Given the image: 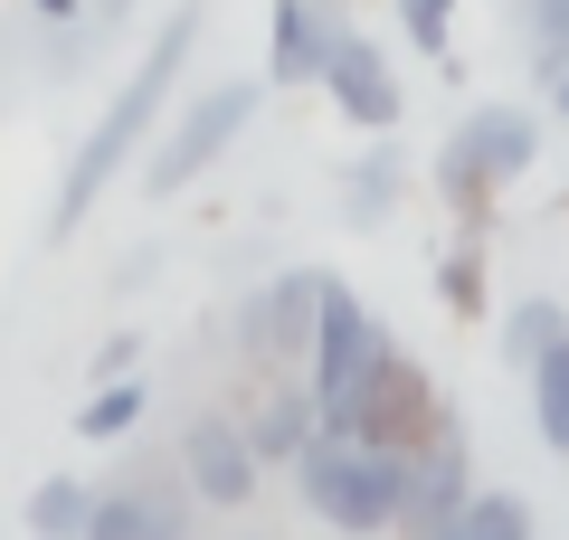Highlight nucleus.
<instances>
[{
    "label": "nucleus",
    "mask_w": 569,
    "mask_h": 540,
    "mask_svg": "<svg viewBox=\"0 0 569 540\" xmlns=\"http://www.w3.org/2000/svg\"><path fill=\"white\" fill-rule=\"evenodd\" d=\"M437 303H447V313H493V284H485V247H475V228L456 247H437Z\"/></svg>",
    "instance_id": "obj_18"
},
{
    "label": "nucleus",
    "mask_w": 569,
    "mask_h": 540,
    "mask_svg": "<svg viewBox=\"0 0 569 540\" xmlns=\"http://www.w3.org/2000/svg\"><path fill=\"white\" fill-rule=\"evenodd\" d=\"M389 10H399V39L418 48L427 67H437V77H456V0H389Z\"/></svg>",
    "instance_id": "obj_19"
},
{
    "label": "nucleus",
    "mask_w": 569,
    "mask_h": 540,
    "mask_svg": "<svg viewBox=\"0 0 569 540\" xmlns=\"http://www.w3.org/2000/svg\"><path fill=\"white\" fill-rule=\"evenodd\" d=\"M399 190H408V152L389 133H370V152L342 171V228H380L399 219Z\"/></svg>",
    "instance_id": "obj_14"
},
{
    "label": "nucleus",
    "mask_w": 569,
    "mask_h": 540,
    "mask_svg": "<svg viewBox=\"0 0 569 540\" xmlns=\"http://www.w3.org/2000/svg\"><path fill=\"white\" fill-rule=\"evenodd\" d=\"M142 418H152V380H142V370H133V380H96L86 408H77V437L86 446H123Z\"/></svg>",
    "instance_id": "obj_17"
},
{
    "label": "nucleus",
    "mask_w": 569,
    "mask_h": 540,
    "mask_svg": "<svg viewBox=\"0 0 569 540\" xmlns=\"http://www.w3.org/2000/svg\"><path fill=\"white\" fill-rule=\"evenodd\" d=\"M323 437V408H313L305 380H266V399L247 408V446H257V464H284L295 474V456Z\"/></svg>",
    "instance_id": "obj_13"
},
{
    "label": "nucleus",
    "mask_w": 569,
    "mask_h": 540,
    "mask_svg": "<svg viewBox=\"0 0 569 540\" xmlns=\"http://www.w3.org/2000/svg\"><path fill=\"white\" fill-rule=\"evenodd\" d=\"M323 96H332V114H342L351 133H399V114H408L399 67H389L361 29H342V48H332V67H323Z\"/></svg>",
    "instance_id": "obj_10"
},
{
    "label": "nucleus",
    "mask_w": 569,
    "mask_h": 540,
    "mask_svg": "<svg viewBox=\"0 0 569 540\" xmlns=\"http://www.w3.org/2000/svg\"><path fill=\"white\" fill-rule=\"evenodd\" d=\"M493 341H503V370H512V380H531V360H550V351L569 341V303H560V294L503 303V313H493Z\"/></svg>",
    "instance_id": "obj_15"
},
{
    "label": "nucleus",
    "mask_w": 569,
    "mask_h": 540,
    "mask_svg": "<svg viewBox=\"0 0 569 540\" xmlns=\"http://www.w3.org/2000/svg\"><path fill=\"white\" fill-rule=\"evenodd\" d=\"M86 521H96V483L86 474H39L20 502V531L29 540H86Z\"/></svg>",
    "instance_id": "obj_16"
},
{
    "label": "nucleus",
    "mask_w": 569,
    "mask_h": 540,
    "mask_svg": "<svg viewBox=\"0 0 569 540\" xmlns=\"http://www.w3.org/2000/svg\"><path fill=\"white\" fill-rule=\"evenodd\" d=\"M313 322H323V266H284V276H266L238 303V341H247V360H257L266 380H295L305 370Z\"/></svg>",
    "instance_id": "obj_7"
},
{
    "label": "nucleus",
    "mask_w": 569,
    "mask_h": 540,
    "mask_svg": "<svg viewBox=\"0 0 569 540\" xmlns=\"http://www.w3.org/2000/svg\"><path fill=\"white\" fill-rule=\"evenodd\" d=\"M447 540H531V502H522V493H493V483H485V493L456 512Z\"/></svg>",
    "instance_id": "obj_21"
},
{
    "label": "nucleus",
    "mask_w": 569,
    "mask_h": 540,
    "mask_svg": "<svg viewBox=\"0 0 569 540\" xmlns=\"http://www.w3.org/2000/svg\"><path fill=\"white\" fill-rule=\"evenodd\" d=\"M550 104H560V123H569V67H560V77H550Z\"/></svg>",
    "instance_id": "obj_23"
},
{
    "label": "nucleus",
    "mask_w": 569,
    "mask_h": 540,
    "mask_svg": "<svg viewBox=\"0 0 569 540\" xmlns=\"http://www.w3.org/2000/svg\"><path fill=\"white\" fill-rule=\"evenodd\" d=\"M456 408L437 399V380H427V360H408V351H389L380 370H370L361 389H351V408H332L323 427H342V437H361V446H389V456H418L437 427H447Z\"/></svg>",
    "instance_id": "obj_5"
},
{
    "label": "nucleus",
    "mask_w": 569,
    "mask_h": 540,
    "mask_svg": "<svg viewBox=\"0 0 569 540\" xmlns=\"http://www.w3.org/2000/svg\"><path fill=\"white\" fill-rule=\"evenodd\" d=\"M342 29L351 20L332 0H266V86H323Z\"/></svg>",
    "instance_id": "obj_11"
},
{
    "label": "nucleus",
    "mask_w": 569,
    "mask_h": 540,
    "mask_svg": "<svg viewBox=\"0 0 569 540\" xmlns=\"http://www.w3.org/2000/svg\"><path fill=\"white\" fill-rule=\"evenodd\" d=\"M531 161H541V123H531V104H466V123L437 142V200L466 209V228H485L493 200H503Z\"/></svg>",
    "instance_id": "obj_3"
},
{
    "label": "nucleus",
    "mask_w": 569,
    "mask_h": 540,
    "mask_svg": "<svg viewBox=\"0 0 569 540\" xmlns=\"http://www.w3.org/2000/svg\"><path fill=\"white\" fill-rule=\"evenodd\" d=\"M29 10H48V20H77V0H29Z\"/></svg>",
    "instance_id": "obj_24"
},
{
    "label": "nucleus",
    "mask_w": 569,
    "mask_h": 540,
    "mask_svg": "<svg viewBox=\"0 0 569 540\" xmlns=\"http://www.w3.org/2000/svg\"><path fill=\"white\" fill-rule=\"evenodd\" d=\"M295 493H305V512L323 521V531H342V540H380V531H399L408 456L361 446V437H342V427H323V437L295 456Z\"/></svg>",
    "instance_id": "obj_2"
},
{
    "label": "nucleus",
    "mask_w": 569,
    "mask_h": 540,
    "mask_svg": "<svg viewBox=\"0 0 569 540\" xmlns=\"http://www.w3.org/2000/svg\"><path fill=\"white\" fill-rule=\"evenodd\" d=\"M399 351V341H389V322L370 313L361 294H351L342 276H323V322H313V351H305V389H313V408H351V389L370 380V370H380V360Z\"/></svg>",
    "instance_id": "obj_6"
},
{
    "label": "nucleus",
    "mask_w": 569,
    "mask_h": 540,
    "mask_svg": "<svg viewBox=\"0 0 569 540\" xmlns=\"http://www.w3.org/2000/svg\"><path fill=\"white\" fill-rule=\"evenodd\" d=\"M257 446H247V418H219V408H200V418L181 427V483L209 502V512H247L257 502Z\"/></svg>",
    "instance_id": "obj_9"
},
{
    "label": "nucleus",
    "mask_w": 569,
    "mask_h": 540,
    "mask_svg": "<svg viewBox=\"0 0 569 540\" xmlns=\"http://www.w3.org/2000/svg\"><path fill=\"white\" fill-rule=\"evenodd\" d=\"M522 389H531V427H541V446H550V456H569V341L550 360H531Z\"/></svg>",
    "instance_id": "obj_20"
},
{
    "label": "nucleus",
    "mask_w": 569,
    "mask_h": 540,
    "mask_svg": "<svg viewBox=\"0 0 569 540\" xmlns=\"http://www.w3.org/2000/svg\"><path fill=\"white\" fill-rule=\"evenodd\" d=\"M257 104H266V77H219V86H200L181 114H162L152 152H142V200H181V190H200V180L238 152V133L257 123Z\"/></svg>",
    "instance_id": "obj_4"
},
{
    "label": "nucleus",
    "mask_w": 569,
    "mask_h": 540,
    "mask_svg": "<svg viewBox=\"0 0 569 540\" xmlns=\"http://www.w3.org/2000/svg\"><path fill=\"white\" fill-rule=\"evenodd\" d=\"M190 483L171 493V483H96V521H86V540H190Z\"/></svg>",
    "instance_id": "obj_12"
},
{
    "label": "nucleus",
    "mask_w": 569,
    "mask_h": 540,
    "mask_svg": "<svg viewBox=\"0 0 569 540\" xmlns=\"http://www.w3.org/2000/svg\"><path fill=\"white\" fill-rule=\"evenodd\" d=\"M485 493L475 483V446H466V427H437V437L408 456V502H399V540H447L456 531V512Z\"/></svg>",
    "instance_id": "obj_8"
},
{
    "label": "nucleus",
    "mask_w": 569,
    "mask_h": 540,
    "mask_svg": "<svg viewBox=\"0 0 569 540\" xmlns=\"http://www.w3.org/2000/svg\"><path fill=\"white\" fill-rule=\"evenodd\" d=\"M200 29H209V10H200V0H181V10L152 29L142 67L114 86V104L77 133V152H67V171H58V209H48V238H58V247L77 238V228L104 209V190L152 152V133H162V114H171V86H181L190 58H200Z\"/></svg>",
    "instance_id": "obj_1"
},
{
    "label": "nucleus",
    "mask_w": 569,
    "mask_h": 540,
    "mask_svg": "<svg viewBox=\"0 0 569 540\" xmlns=\"http://www.w3.org/2000/svg\"><path fill=\"white\" fill-rule=\"evenodd\" d=\"M142 370V332H104V351L86 360V380H133Z\"/></svg>",
    "instance_id": "obj_22"
}]
</instances>
